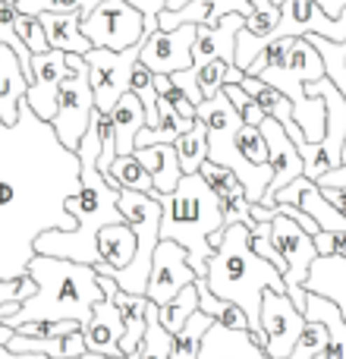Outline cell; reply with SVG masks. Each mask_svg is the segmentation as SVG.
Instances as JSON below:
<instances>
[{
    "mask_svg": "<svg viewBox=\"0 0 346 359\" xmlns=\"http://www.w3.org/2000/svg\"><path fill=\"white\" fill-rule=\"evenodd\" d=\"M98 271V268H95ZM98 284L104 290V299L92 306V318L82 325V337H85V350L98 356H117L120 353V337H123V322H120L117 303H113V293L117 284L107 274H98Z\"/></svg>",
    "mask_w": 346,
    "mask_h": 359,
    "instance_id": "15",
    "label": "cell"
},
{
    "mask_svg": "<svg viewBox=\"0 0 346 359\" xmlns=\"http://www.w3.org/2000/svg\"><path fill=\"white\" fill-rule=\"evenodd\" d=\"M214 325V318L205 316L202 309L192 312L189 322L173 334V350H170V359H198V347H202V337L205 331Z\"/></svg>",
    "mask_w": 346,
    "mask_h": 359,
    "instance_id": "28",
    "label": "cell"
},
{
    "mask_svg": "<svg viewBox=\"0 0 346 359\" xmlns=\"http://www.w3.org/2000/svg\"><path fill=\"white\" fill-rule=\"evenodd\" d=\"M95 249H98V265L95 268H107V271H123L136 255V233L120 224H107L98 230L95 236Z\"/></svg>",
    "mask_w": 346,
    "mask_h": 359,
    "instance_id": "20",
    "label": "cell"
},
{
    "mask_svg": "<svg viewBox=\"0 0 346 359\" xmlns=\"http://www.w3.org/2000/svg\"><path fill=\"white\" fill-rule=\"evenodd\" d=\"M261 82H268L271 88H277L280 95H286L293 104V120L303 130L305 142H321L324 130H328V104H324V95H305L296 73H290L286 67H265L258 73Z\"/></svg>",
    "mask_w": 346,
    "mask_h": 359,
    "instance_id": "9",
    "label": "cell"
},
{
    "mask_svg": "<svg viewBox=\"0 0 346 359\" xmlns=\"http://www.w3.org/2000/svg\"><path fill=\"white\" fill-rule=\"evenodd\" d=\"M82 35L92 41V48L104 50H130L142 44L145 19L136 6L126 0H101L85 19H82Z\"/></svg>",
    "mask_w": 346,
    "mask_h": 359,
    "instance_id": "6",
    "label": "cell"
},
{
    "mask_svg": "<svg viewBox=\"0 0 346 359\" xmlns=\"http://www.w3.org/2000/svg\"><path fill=\"white\" fill-rule=\"evenodd\" d=\"M161 205V240H173L186 249V262L195 271L198 280H205L208 259L214 255V246L223 236V211L217 196L208 189L198 174H183L173 192H155Z\"/></svg>",
    "mask_w": 346,
    "mask_h": 359,
    "instance_id": "5",
    "label": "cell"
},
{
    "mask_svg": "<svg viewBox=\"0 0 346 359\" xmlns=\"http://www.w3.org/2000/svg\"><path fill=\"white\" fill-rule=\"evenodd\" d=\"M173 151H177V158H179V170H183V174H198L202 161H208V126L195 117L189 130L177 136Z\"/></svg>",
    "mask_w": 346,
    "mask_h": 359,
    "instance_id": "25",
    "label": "cell"
},
{
    "mask_svg": "<svg viewBox=\"0 0 346 359\" xmlns=\"http://www.w3.org/2000/svg\"><path fill=\"white\" fill-rule=\"evenodd\" d=\"M192 44H195V25H179V29L145 35L139 44V63L151 73L173 76L179 69L192 67Z\"/></svg>",
    "mask_w": 346,
    "mask_h": 359,
    "instance_id": "14",
    "label": "cell"
},
{
    "mask_svg": "<svg viewBox=\"0 0 346 359\" xmlns=\"http://www.w3.org/2000/svg\"><path fill=\"white\" fill-rule=\"evenodd\" d=\"M25 92H29V79L19 67V57L6 44H0V123L4 126H13L19 120V104Z\"/></svg>",
    "mask_w": 346,
    "mask_h": 359,
    "instance_id": "18",
    "label": "cell"
},
{
    "mask_svg": "<svg viewBox=\"0 0 346 359\" xmlns=\"http://www.w3.org/2000/svg\"><path fill=\"white\" fill-rule=\"evenodd\" d=\"M221 202V211H223V224H252V215H249V208H252V202L246 198V192L236 189L233 196L227 198H217Z\"/></svg>",
    "mask_w": 346,
    "mask_h": 359,
    "instance_id": "39",
    "label": "cell"
},
{
    "mask_svg": "<svg viewBox=\"0 0 346 359\" xmlns=\"http://www.w3.org/2000/svg\"><path fill=\"white\" fill-rule=\"evenodd\" d=\"M130 6H136L145 19V35H155L158 32V13L167 6V0H126Z\"/></svg>",
    "mask_w": 346,
    "mask_h": 359,
    "instance_id": "40",
    "label": "cell"
},
{
    "mask_svg": "<svg viewBox=\"0 0 346 359\" xmlns=\"http://www.w3.org/2000/svg\"><path fill=\"white\" fill-rule=\"evenodd\" d=\"M315 186H318V189H346V164L328 170V174H321L315 180Z\"/></svg>",
    "mask_w": 346,
    "mask_h": 359,
    "instance_id": "42",
    "label": "cell"
},
{
    "mask_svg": "<svg viewBox=\"0 0 346 359\" xmlns=\"http://www.w3.org/2000/svg\"><path fill=\"white\" fill-rule=\"evenodd\" d=\"M233 145L249 164H268V145H265V136H261L258 126L242 123L240 130L233 133Z\"/></svg>",
    "mask_w": 346,
    "mask_h": 359,
    "instance_id": "33",
    "label": "cell"
},
{
    "mask_svg": "<svg viewBox=\"0 0 346 359\" xmlns=\"http://www.w3.org/2000/svg\"><path fill=\"white\" fill-rule=\"evenodd\" d=\"M107 359H132V356H126V353H117V356H107Z\"/></svg>",
    "mask_w": 346,
    "mask_h": 359,
    "instance_id": "48",
    "label": "cell"
},
{
    "mask_svg": "<svg viewBox=\"0 0 346 359\" xmlns=\"http://www.w3.org/2000/svg\"><path fill=\"white\" fill-rule=\"evenodd\" d=\"M98 4L101 0H16L19 13H32V16H41V13H79L82 19Z\"/></svg>",
    "mask_w": 346,
    "mask_h": 359,
    "instance_id": "32",
    "label": "cell"
},
{
    "mask_svg": "<svg viewBox=\"0 0 346 359\" xmlns=\"http://www.w3.org/2000/svg\"><path fill=\"white\" fill-rule=\"evenodd\" d=\"M0 359H44V356H38V353H13L6 344H0Z\"/></svg>",
    "mask_w": 346,
    "mask_h": 359,
    "instance_id": "45",
    "label": "cell"
},
{
    "mask_svg": "<svg viewBox=\"0 0 346 359\" xmlns=\"http://www.w3.org/2000/svg\"><path fill=\"white\" fill-rule=\"evenodd\" d=\"M79 192V158L57 142L50 123L19 104L0 123V280L22 278L44 230H76L67 198Z\"/></svg>",
    "mask_w": 346,
    "mask_h": 359,
    "instance_id": "1",
    "label": "cell"
},
{
    "mask_svg": "<svg viewBox=\"0 0 346 359\" xmlns=\"http://www.w3.org/2000/svg\"><path fill=\"white\" fill-rule=\"evenodd\" d=\"M261 136H265V145H268V164L274 168V180L271 186H268V192L261 196L258 205H265V208H271V198L277 189H284L286 183H293L296 177H303V158H299L296 145H293V139L284 133V126L277 123L274 117H265L261 120Z\"/></svg>",
    "mask_w": 346,
    "mask_h": 359,
    "instance_id": "16",
    "label": "cell"
},
{
    "mask_svg": "<svg viewBox=\"0 0 346 359\" xmlns=\"http://www.w3.org/2000/svg\"><path fill=\"white\" fill-rule=\"evenodd\" d=\"M107 183L113 186V189H130V192H155V183L148 180L145 174V168L136 161V155H117L113 158V164L107 168Z\"/></svg>",
    "mask_w": 346,
    "mask_h": 359,
    "instance_id": "26",
    "label": "cell"
},
{
    "mask_svg": "<svg viewBox=\"0 0 346 359\" xmlns=\"http://www.w3.org/2000/svg\"><path fill=\"white\" fill-rule=\"evenodd\" d=\"M183 4H189V0H167V6H164V10H179Z\"/></svg>",
    "mask_w": 346,
    "mask_h": 359,
    "instance_id": "46",
    "label": "cell"
},
{
    "mask_svg": "<svg viewBox=\"0 0 346 359\" xmlns=\"http://www.w3.org/2000/svg\"><path fill=\"white\" fill-rule=\"evenodd\" d=\"M305 322H324L328 325V344L318 356L312 359H346V318L337 299L324 297V293L305 290V306H303Z\"/></svg>",
    "mask_w": 346,
    "mask_h": 359,
    "instance_id": "17",
    "label": "cell"
},
{
    "mask_svg": "<svg viewBox=\"0 0 346 359\" xmlns=\"http://www.w3.org/2000/svg\"><path fill=\"white\" fill-rule=\"evenodd\" d=\"M265 359H268V356H265Z\"/></svg>",
    "mask_w": 346,
    "mask_h": 359,
    "instance_id": "50",
    "label": "cell"
},
{
    "mask_svg": "<svg viewBox=\"0 0 346 359\" xmlns=\"http://www.w3.org/2000/svg\"><path fill=\"white\" fill-rule=\"evenodd\" d=\"M6 347L13 350V353H38L44 359H76V356H85V337H82V328L73 331V334L67 337H41V341H35V337H22L13 331V337L6 341Z\"/></svg>",
    "mask_w": 346,
    "mask_h": 359,
    "instance_id": "22",
    "label": "cell"
},
{
    "mask_svg": "<svg viewBox=\"0 0 346 359\" xmlns=\"http://www.w3.org/2000/svg\"><path fill=\"white\" fill-rule=\"evenodd\" d=\"M305 35H321L334 44H343L346 41V6L340 10V16L331 19L321 13L318 0H284L274 38H305Z\"/></svg>",
    "mask_w": 346,
    "mask_h": 359,
    "instance_id": "11",
    "label": "cell"
},
{
    "mask_svg": "<svg viewBox=\"0 0 346 359\" xmlns=\"http://www.w3.org/2000/svg\"><path fill=\"white\" fill-rule=\"evenodd\" d=\"M198 177L208 183V189L214 192L217 198H227V196H233L236 189H242L240 180L230 174L227 168H221V164H214V161H202V168H198Z\"/></svg>",
    "mask_w": 346,
    "mask_h": 359,
    "instance_id": "35",
    "label": "cell"
},
{
    "mask_svg": "<svg viewBox=\"0 0 346 359\" xmlns=\"http://www.w3.org/2000/svg\"><path fill=\"white\" fill-rule=\"evenodd\" d=\"M73 76L67 67V50H44V54H32V86L25 92V104L32 107L38 120L50 123L57 111V92H60L63 79Z\"/></svg>",
    "mask_w": 346,
    "mask_h": 359,
    "instance_id": "13",
    "label": "cell"
},
{
    "mask_svg": "<svg viewBox=\"0 0 346 359\" xmlns=\"http://www.w3.org/2000/svg\"><path fill=\"white\" fill-rule=\"evenodd\" d=\"M189 284H195V271L186 262V249L177 246L173 240H158L148 284H145V299L155 306H167Z\"/></svg>",
    "mask_w": 346,
    "mask_h": 359,
    "instance_id": "12",
    "label": "cell"
},
{
    "mask_svg": "<svg viewBox=\"0 0 346 359\" xmlns=\"http://www.w3.org/2000/svg\"><path fill=\"white\" fill-rule=\"evenodd\" d=\"M192 312H198V290H195V284L183 287V290H179L167 306H158V322L164 325V331L177 334V331L189 322Z\"/></svg>",
    "mask_w": 346,
    "mask_h": 359,
    "instance_id": "30",
    "label": "cell"
},
{
    "mask_svg": "<svg viewBox=\"0 0 346 359\" xmlns=\"http://www.w3.org/2000/svg\"><path fill=\"white\" fill-rule=\"evenodd\" d=\"M76 359H104V356H98V353H85V356H76Z\"/></svg>",
    "mask_w": 346,
    "mask_h": 359,
    "instance_id": "47",
    "label": "cell"
},
{
    "mask_svg": "<svg viewBox=\"0 0 346 359\" xmlns=\"http://www.w3.org/2000/svg\"><path fill=\"white\" fill-rule=\"evenodd\" d=\"M32 293H35V280L29 274L0 280V306H22Z\"/></svg>",
    "mask_w": 346,
    "mask_h": 359,
    "instance_id": "38",
    "label": "cell"
},
{
    "mask_svg": "<svg viewBox=\"0 0 346 359\" xmlns=\"http://www.w3.org/2000/svg\"><path fill=\"white\" fill-rule=\"evenodd\" d=\"M303 328L305 316L290 303V297L265 290V297H261V334H265L261 353L268 359H286L293 344L303 334Z\"/></svg>",
    "mask_w": 346,
    "mask_h": 359,
    "instance_id": "10",
    "label": "cell"
},
{
    "mask_svg": "<svg viewBox=\"0 0 346 359\" xmlns=\"http://www.w3.org/2000/svg\"><path fill=\"white\" fill-rule=\"evenodd\" d=\"M25 274L35 280V293L4 322L10 328H19L35 318L76 322L82 328L92 318V306L104 299L95 265L54 259V255H32Z\"/></svg>",
    "mask_w": 346,
    "mask_h": 359,
    "instance_id": "4",
    "label": "cell"
},
{
    "mask_svg": "<svg viewBox=\"0 0 346 359\" xmlns=\"http://www.w3.org/2000/svg\"><path fill=\"white\" fill-rule=\"evenodd\" d=\"M88 67V82H92L95 95V111L111 114L113 104L130 92V73L139 60V44L130 50H104L92 48L88 54H82Z\"/></svg>",
    "mask_w": 346,
    "mask_h": 359,
    "instance_id": "8",
    "label": "cell"
},
{
    "mask_svg": "<svg viewBox=\"0 0 346 359\" xmlns=\"http://www.w3.org/2000/svg\"><path fill=\"white\" fill-rule=\"evenodd\" d=\"M286 69L296 73L303 82H315V79H324V63H321V54L312 48L309 38H293L290 44V54H286Z\"/></svg>",
    "mask_w": 346,
    "mask_h": 359,
    "instance_id": "29",
    "label": "cell"
},
{
    "mask_svg": "<svg viewBox=\"0 0 346 359\" xmlns=\"http://www.w3.org/2000/svg\"><path fill=\"white\" fill-rule=\"evenodd\" d=\"M233 67V63H227V60H211L208 67L198 73V92H202V101L205 98H214L217 92H221L223 86H227V69Z\"/></svg>",
    "mask_w": 346,
    "mask_h": 359,
    "instance_id": "37",
    "label": "cell"
},
{
    "mask_svg": "<svg viewBox=\"0 0 346 359\" xmlns=\"http://www.w3.org/2000/svg\"><path fill=\"white\" fill-rule=\"evenodd\" d=\"M101 139L98 130L88 123L82 136L76 158H79V192L67 198V211L76 217V230H44L35 240V255H54V259L82 262V265H98V249L95 236L107 224H120L117 198L120 189L107 183V177L98 170Z\"/></svg>",
    "mask_w": 346,
    "mask_h": 359,
    "instance_id": "2",
    "label": "cell"
},
{
    "mask_svg": "<svg viewBox=\"0 0 346 359\" xmlns=\"http://www.w3.org/2000/svg\"><path fill=\"white\" fill-rule=\"evenodd\" d=\"M173 350V334L164 331V325L158 322V306L148 303V312H145V334L139 350L132 353V359H170Z\"/></svg>",
    "mask_w": 346,
    "mask_h": 359,
    "instance_id": "27",
    "label": "cell"
},
{
    "mask_svg": "<svg viewBox=\"0 0 346 359\" xmlns=\"http://www.w3.org/2000/svg\"><path fill=\"white\" fill-rule=\"evenodd\" d=\"M13 331L22 334V337H35V341H41V337H67V334H73V331H79V325L76 322H48V318H35V322H25Z\"/></svg>",
    "mask_w": 346,
    "mask_h": 359,
    "instance_id": "36",
    "label": "cell"
},
{
    "mask_svg": "<svg viewBox=\"0 0 346 359\" xmlns=\"http://www.w3.org/2000/svg\"><path fill=\"white\" fill-rule=\"evenodd\" d=\"M136 155V161L145 168V174L148 180L155 183V192H173L179 183V177H183V170H179V158L177 151H173V145H142V149L132 151Z\"/></svg>",
    "mask_w": 346,
    "mask_h": 359,
    "instance_id": "21",
    "label": "cell"
},
{
    "mask_svg": "<svg viewBox=\"0 0 346 359\" xmlns=\"http://www.w3.org/2000/svg\"><path fill=\"white\" fill-rule=\"evenodd\" d=\"M318 6H321V13H324V16L337 19V16H340V10L346 6V0H318ZM343 48H346V41H343Z\"/></svg>",
    "mask_w": 346,
    "mask_h": 359,
    "instance_id": "44",
    "label": "cell"
},
{
    "mask_svg": "<svg viewBox=\"0 0 346 359\" xmlns=\"http://www.w3.org/2000/svg\"><path fill=\"white\" fill-rule=\"evenodd\" d=\"M13 32L19 35V41L29 48V54H44L48 48V38H44V29H41V19L32 16V13H19L16 22H13Z\"/></svg>",
    "mask_w": 346,
    "mask_h": 359,
    "instance_id": "34",
    "label": "cell"
},
{
    "mask_svg": "<svg viewBox=\"0 0 346 359\" xmlns=\"http://www.w3.org/2000/svg\"><path fill=\"white\" fill-rule=\"evenodd\" d=\"M95 114V95H92V82H88V67L79 73L67 76L57 92V111L50 120V130H54L57 142L67 151H76L85 136L88 123H92Z\"/></svg>",
    "mask_w": 346,
    "mask_h": 359,
    "instance_id": "7",
    "label": "cell"
},
{
    "mask_svg": "<svg viewBox=\"0 0 346 359\" xmlns=\"http://www.w3.org/2000/svg\"><path fill=\"white\" fill-rule=\"evenodd\" d=\"M111 123H113V139H117V155H132V151H136L139 130H145V111L132 92H126L123 98L113 104Z\"/></svg>",
    "mask_w": 346,
    "mask_h": 359,
    "instance_id": "24",
    "label": "cell"
},
{
    "mask_svg": "<svg viewBox=\"0 0 346 359\" xmlns=\"http://www.w3.org/2000/svg\"><path fill=\"white\" fill-rule=\"evenodd\" d=\"M113 303H117V312H120V322H123V337H120V353L132 356L142 344V334H145V312H148V299L142 293H126L117 287L113 293Z\"/></svg>",
    "mask_w": 346,
    "mask_h": 359,
    "instance_id": "23",
    "label": "cell"
},
{
    "mask_svg": "<svg viewBox=\"0 0 346 359\" xmlns=\"http://www.w3.org/2000/svg\"><path fill=\"white\" fill-rule=\"evenodd\" d=\"M221 328H230V331H249V318H246V312L240 309V306H233V303H223V309H221V316L214 318Z\"/></svg>",
    "mask_w": 346,
    "mask_h": 359,
    "instance_id": "41",
    "label": "cell"
},
{
    "mask_svg": "<svg viewBox=\"0 0 346 359\" xmlns=\"http://www.w3.org/2000/svg\"><path fill=\"white\" fill-rule=\"evenodd\" d=\"M16 16H19L16 0H0V29H13Z\"/></svg>",
    "mask_w": 346,
    "mask_h": 359,
    "instance_id": "43",
    "label": "cell"
},
{
    "mask_svg": "<svg viewBox=\"0 0 346 359\" xmlns=\"http://www.w3.org/2000/svg\"><path fill=\"white\" fill-rule=\"evenodd\" d=\"M205 284L223 303H233L246 312L249 318V337L255 344H265L261 334V297L265 290L286 293L284 274L255 255L249 249L246 224H227L223 227L221 243L214 246V255L208 259V271H205Z\"/></svg>",
    "mask_w": 346,
    "mask_h": 359,
    "instance_id": "3",
    "label": "cell"
},
{
    "mask_svg": "<svg viewBox=\"0 0 346 359\" xmlns=\"http://www.w3.org/2000/svg\"><path fill=\"white\" fill-rule=\"evenodd\" d=\"M41 29L48 38L50 50H67V54H88L92 41L82 35V16L79 13H41Z\"/></svg>",
    "mask_w": 346,
    "mask_h": 359,
    "instance_id": "19",
    "label": "cell"
},
{
    "mask_svg": "<svg viewBox=\"0 0 346 359\" xmlns=\"http://www.w3.org/2000/svg\"><path fill=\"white\" fill-rule=\"evenodd\" d=\"M271 4H277V6H280V4H284V0H271Z\"/></svg>",
    "mask_w": 346,
    "mask_h": 359,
    "instance_id": "49",
    "label": "cell"
},
{
    "mask_svg": "<svg viewBox=\"0 0 346 359\" xmlns=\"http://www.w3.org/2000/svg\"><path fill=\"white\" fill-rule=\"evenodd\" d=\"M130 92L139 98V104H142L145 111V126H155L158 123V88H155V73H151L148 67H142V63L136 60V67H132L130 73Z\"/></svg>",
    "mask_w": 346,
    "mask_h": 359,
    "instance_id": "31",
    "label": "cell"
}]
</instances>
